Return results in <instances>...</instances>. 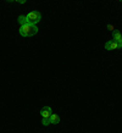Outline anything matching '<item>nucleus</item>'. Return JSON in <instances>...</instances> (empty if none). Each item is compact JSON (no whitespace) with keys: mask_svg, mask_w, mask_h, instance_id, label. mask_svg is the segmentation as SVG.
<instances>
[{"mask_svg":"<svg viewBox=\"0 0 122 133\" xmlns=\"http://www.w3.org/2000/svg\"><path fill=\"white\" fill-rule=\"evenodd\" d=\"M42 123H43V126H48L51 122H50V118H42Z\"/></svg>","mask_w":122,"mask_h":133,"instance_id":"nucleus-8","label":"nucleus"},{"mask_svg":"<svg viewBox=\"0 0 122 133\" xmlns=\"http://www.w3.org/2000/svg\"><path fill=\"white\" fill-rule=\"evenodd\" d=\"M26 16H27V21H28V23L34 24V26H36V24L42 20V14L39 11H31L29 14H27Z\"/></svg>","mask_w":122,"mask_h":133,"instance_id":"nucleus-2","label":"nucleus"},{"mask_svg":"<svg viewBox=\"0 0 122 133\" xmlns=\"http://www.w3.org/2000/svg\"><path fill=\"white\" fill-rule=\"evenodd\" d=\"M106 28L109 29V31H112V32H114V31H115L114 24H107V26H106Z\"/></svg>","mask_w":122,"mask_h":133,"instance_id":"nucleus-9","label":"nucleus"},{"mask_svg":"<svg viewBox=\"0 0 122 133\" xmlns=\"http://www.w3.org/2000/svg\"><path fill=\"white\" fill-rule=\"evenodd\" d=\"M51 114H53V111H51V108H50V106H44V108H42V110H40L42 118H50Z\"/></svg>","mask_w":122,"mask_h":133,"instance_id":"nucleus-3","label":"nucleus"},{"mask_svg":"<svg viewBox=\"0 0 122 133\" xmlns=\"http://www.w3.org/2000/svg\"><path fill=\"white\" fill-rule=\"evenodd\" d=\"M50 122H51L53 125H57V123L60 122V117L57 116L56 114H51V116H50Z\"/></svg>","mask_w":122,"mask_h":133,"instance_id":"nucleus-6","label":"nucleus"},{"mask_svg":"<svg viewBox=\"0 0 122 133\" xmlns=\"http://www.w3.org/2000/svg\"><path fill=\"white\" fill-rule=\"evenodd\" d=\"M37 33H38V27L34 26V24L27 23L20 27V34L22 37H32L36 36Z\"/></svg>","mask_w":122,"mask_h":133,"instance_id":"nucleus-1","label":"nucleus"},{"mask_svg":"<svg viewBox=\"0 0 122 133\" xmlns=\"http://www.w3.org/2000/svg\"><path fill=\"white\" fill-rule=\"evenodd\" d=\"M112 41L117 42V43L122 41V34L120 33V31H114V33H112Z\"/></svg>","mask_w":122,"mask_h":133,"instance_id":"nucleus-5","label":"nucleus"},{"mask_svg":"<svg viewBox=\"0 0 122 133\" xmlns=\"http://www.w3.org/2000/svg\"><path fill=\"white\" fill-rule=\"evenodd\" d=\"M105 49L106 50H116V49H118V44H117V42H115V41H109V42H106L105 43Z\"/></svg>","mask_w":122,"mask_h":133,"instance_id":"nucleus-4","label":"nucleus"},{"mask_svg":"<svg viewBox=\"0 0 122 133\" xmlns=\"http://www.w3.org/2000/svg\"><path fill=\"white\" fill-rule=\"evenodd\" d=\"M17 3H20V4H26V1H24V0H18Z\"/></svg>","mask_w":122,"mask_h":133,"instance_id":"nucleus-10","label":"nucleus"},{"mask_svg":"<svg viewBox=\"0 0 122 133\" xmlns=\"http://www.w3.org/2000/svg\"><path fill=\"white\" fill-rule=\"evenodd\" d=\"M17 21H18V23H20L21 26L28 23V21H27V16H26V15H21V16H18Z\"/></svg>","mask_w":122,"mask_h":133,"instance_id":"nucleus-7","label":"nucleus"},{"mask_svg":"<svg viewBox=\"0 0 122 133\" xmlns=\"http://www.w3.org/2000/svg\"><path fill=\"white\" fill-rule=\"evenodd\" d=\"M117 44H118V49H120V48H122V41H121V42H118Z\"/></svg>","mask_w":122,"mask_h":133,"instance_id":"nucleus-11","label":"nucleus"}]
</instances>
